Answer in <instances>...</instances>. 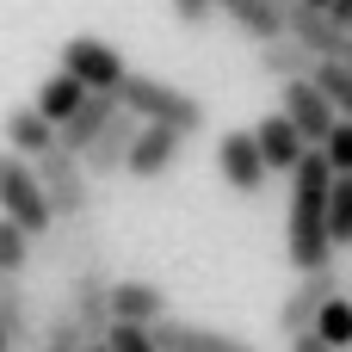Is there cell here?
<instances>
[{"mask_svg":"<svg viewBox=\"0 0 352 352\" xmlns=\"http://www.w3.org/2000/svg\"><path fill=\"white\" fill-rule=\"evenodd\" d=\"M328 186H334L328 161L316 148H303L297 167H291V198H285V254H291L297 272L334 266V254H340L328 241Z\"/></svg>","mask_w":352,"mask_h":352,"instance_id":"obj_1","label":"cell"},{"mask_svg":"<svg viewBox=\"0 0 352 352\" xmlns=\"http://www.w3.org/2000/svg\"><path fill=\"white\" fill-rule=\"evenodd\" d=\"M118 105L130 118H142V124L179 130V136H198L204 130V99L186 93V87H173V80H161V74H124L118 80Z\"/></svg>","mask_w":352,"mask_h":352,"instance_id":"obj_2","label":"cell"},{"mask_svg":"<svg viewBox=\"0 0 352 352\" xmlns=\"http://www.w3.org/2000/svg\"><path fill=\"white\" fill-rule=\"evenodd\" d=\"M0 217L19 223L31 241L50 229V204H43V186H37V167L12 148H0Z\"/></svg>","mask_w":352,"mask_h":352,"instance_id":"obj_3","label":"cell"},{"mask_svg":"<svg viewBox=\"0 0 352 352\" xmlns=\"http://www.w3.org/2000/svg\"><path fill=\"white\" fill-rule=\"evenodd\" d=\"M31 167H37V186H43L50 217H87V210H93V179H87L80 155H68V148H43Z\"/></svg>","mask_w":352,"mask_h":352,"instance_id":"obj_4","label":"cell"},{"mask_svg":"<svg viewBox=\"0 0 352 352\" xmlns=\"http://www.w3.org/2000/svg\"><path fill=\"white\" fill-rule=\"evenodd\" d=\"M37 241H43V254L56 260L62 278H74V272H87V266H105V235H99L93 210H87V217H50V229H43Z\"/></svg>","mask_w":352,"mask_h":352,"instance_id":"obj_5","label":"cell"},{"mask_svg":"<svg viewBox=\"0 0 352 352\" xmlns=\"http://www.w3.org/2000/svg\"><path fill=\"white\" fill-rule=\"evenodd\" d=\"M62 68H68L80 87H93V93H118V80L130 74L124 50H118V43H105V37H87V31L62 43Z\"/></svg>","mask_w":352,"mask_h":352,"instance_id":"obj_6","label":"cell"},{"mask_svg":"<svg viewBox=\"0 0 352 352\" xmlns=\"http://www.w3.org/2000/svg\"><path fill=\"white\" fill-rule=\"evenodd\" d=\"M285 37L303 43L309 56H352V31L328 12V6H303V0H291V6H285Z\"/></svg>","mask_w":352,"mask_h":352,"instance_id":"obj_7","label":"cell"},{"mask_svg":"<svg viewBox=\"0 0 352 352\" xmlns=\"http://www.w3.org/2000/svg\"><path fill=\"white\" fill-rule=\"evenodd\" d=\"M217 173H223V186H229L235 198H260L266 179H272L248 130H223V136H217Z\"/></svg>","mask_w":352,"mask_h":352,"instance_id":"obj_8","label":"cell"},{"mask_svg":"<svg viewBox=\"0 0 352 352\" xmlns=\"http://www.w3.org/2000/svg\"><path fill=\"white\" fill-rule=\"evenodd\" d=\"M328 297H340V266L297 272V285H291V291H285V303H278V334H285V340H291V334H303Z\"/></svg>","mask_w":352,"mask_h":352,"instance_id":"obj_9","label":"cell"},{"mask_svg":"<svg viewBox=\"0 0 352 352\" xmlns=\"http://www.w3.org/2000/svg\"><path fill=\"white\" fill-rule=\"evenodd\" d=\"M148 340H155V352H260L241 334H223V328H204V322H179V316L148 322Z\"/></svg>","mask_w":352,"mask_h":352,"instance_id":"obj_10","label":"cell"},{"mask_svg":"<svg viewBox=\"0 0 352 352\" xmlns=\"http://www.w3.org/2000/svg\"><path fill=\"white\" fill-rule=\"evenodd\" d=\"M179 148H186L179 130H167V124H136L130 155H124V173H130V179H167V173L179 167Z\"/></svg>","mask_w":352,"mask_h":352,"instance_id":"obj_11","label":"cell"},{"mask_svg":"<svg viewBox=\"0 0 352 352\" xmlns=\"http://www.w3.org/2000/svg\"><path fill=\"white\" fill-rule=\"evenodd\" d=\"M278 111L291 118V130H297L309 148L328 136V124H334V118H346V111H334V105L309 87V74H303V80H278Z\"/></svg>","mask_w":352,"mask_h":352,"instance_id":"obj_12","label":"cell"},{"mask_svg":"<svg viewBox=\"0 0 352 352\" xmlns=\"http://www.w3.org/2000/svg\"><path fill=\"white\" fill-rule=\"evenodd\" d=\"M105 291H111L105 266H87V272H74V278H68V297H62V309H68V322H74L87 340H99V334H105V322H111V309H105Z\"/></svg>","mask_w":352,"mask_h":352,"instance_id":"obj_13","label":"cell"},{"mask_svg":"<svg viewBox=\"0 0 352 352\" xmlns=\"http://www.w3.org/2000/svg\"><path fill=\"white\" fill-rule=\"evenodd\" d=\"M136 124L142 118H130L124 105L105 118V130L80 148V167H87V179H111V173H124V155H130V136H136Z\"/></svg>","mask_w":352,"mask_h":352,"instance_id":"obj_14","label":"cell"},{"mask_svg":"<svg viewBox=\"0 0 352 352\" xmlns=\"http://www.w3.org/2000/svg\"><path fill=\"white\" fill-rule=\"evenodd\" d=\"M105 309H111V322H136V328H148V322L167 316V291H161L155 278H111Z\"/></svg>","mask_w":352,"mask_h":352,"instance_id":"obj_15","label":"cell"},{"mask_svg":"<svg viewBox=\"0 0 352 352\" xmlns=\"http://www.w3.org/2000/svg\"><path fill=\"white\" fill-rule=\"evenodd\" d=\"M111 111H118V93H93V87H87V99H80V105H74V111L56 124V148L80 155V148H87L99 130H105V118H111Z\"/></svg>","mask_w":352,"mask_h":352,"instance_id":"obj_16","label":"cell"},{"mask_svg":"<svg viewBox=\"0 0 352 352\" xmlns=\"http://www.w3.org/2000/svg\"><path fill=\"white\" fill-rule=\"evenodd\" d=\"M248 136H254V148H260V161H266V173H291V167H297V155L309 148V142H303V136L291 130V118H285V111H272V118H260V124H254Z\"/></svg>","mask_w":352,"mask_h":352,"instance_id":"obj_17","label":"cell"},{"mask_svg":"<svg viewBox=\"0 0 352 352\" xmlns=\"http://www.w3.org/2000/svg\"><path fill=\"white\" fill-rule=\"evenodd\" d=\"M210 12H223L248 43H266L285 31V6H272V0H210Z\"/></svg>","mask_w":352,"mask_h":352,"instance_id":"obj_18","label":"cell"},{"mask_svg":"<svg viewBox=\"0 0 352 352\" xmlns=\"http://www.w3.org/2000/svg\"><path fill=\"white\" fill-rule=\"evenodd\" d=\"M0 328H6L12 352L37 340V322H31V297H25V278H12V272H0Z\"/></svg>","mask_w":352,"mask_h":352,"instance_id":"obj_19","label":"cell"},{"mask_svg":"<svg viewBox=\"0 0 352 352\" xmlns=\"http://www.w3.org/2000/svg\"><path fill=\"white\" fill-rule=\"evenodd\" d=\"M6 148L25 155V161H37L43 148H56V124L37 118L31 105H19V111H6Z\"/></svg>","mask_w":352,"mask_h":352,"instance_id":"obj_20","label":"cell"},{"mask_svg":"<svg viewBox=\"0 0 352 352\" xmlns=\"http://www.w3.org/2000/svg\"><path fill=\"white\" fill-rule=\"evenodd\" d=\"M254 50H260V56H254V62H260V74H272V80H303V74H309V62H316V56H309L303 43H291L285 31H278V37H266V43H254Z\"/></svg>","mask_w":352,"mask_h":352,"instance_id":"obj_21","label":"cell"},{"mask_svg":"<svg viewBox=\"0 0 352 352\" xmlns=\"http://www.w3.org/2000/svg\"><path fill=\"white\" fill-rule=\"evenodd\" d=\"M309 87H316L334 111L352 118V56H316V62H309Z\"/></svg>","mask_w":352,"mask_h":352,"instance_id":"obj_22","label":"cell"},{"mask_svg":"<svg viewBox=\"0 0 352 352\" xmlns=\"http://www.w3.org/2000/svg\"><path fill=\"white\" fill-rule=\"evenodd\" d=\"M80 99H87V87H80V80H74L68 68H56V74H50V80L37 87L31 111H37V118H50V124H62V118H68V111H74Z\"/></svg>","mask_w":352,"mask_h":352,"instance_id":"obj_23","label":"cell"},{"mask_svg":"<svg viewBox=\"0 0 352 352\" xmlns=\"http://www.w3.org/2000/svg\"><path fill=\"white\" fill-rule=\"evenodd\" d=\"M309 334H316L328 352H346V346H352V303H346V291H340V297H328V303L316 309Z\"/></svg>","mask_w":352,"mask_h":352,"instance_id":"obj_24","label":"cell"},{"mask_svg":"<svg viewBox=\"0 0 352 352\" xmlns=\"http://www.w3.org/2000/svg\"><path fill=\"white\" fill-rule=\"evenodd\" d=\"M328 241L334 248L352 241V173H334V186H328Z\"/></svg>","mask_w":352,"mask_h":352,"instance_id":"obj_25","label":"cell"},{"mask_svg":"<svg viewBox=\"0 0 352 352\" xmlns=\"http://www.w3.org/2000/svg\"><path fill=\"white\" fill-rule=\"evenodd\" d=\"M31 254H37V241L19 229V223H6L0 217V272H12V278H25V266H31Z\"/></svg>","mask_w":352,"mask_h":352,"instance_id":"obj_26","label":"cell"},{"mask_svg":"<svg viewBox=\"0 0 352 352\" xmlns=\"http://www.w3.org/2000/svg\"><path fill=\"white\" fill-rule=\"evenodd\" d=\"M316 155L328 161V173H352V118H334L328 136L316 142Z\"/></svg>","mask_w":352,"mask_h":352,"instance_id":"obj_27","label":"cell"},{"mask_svg":"<svg viewBox=\"0 0 352 352\" xmlns=\"http://www.w3.org/2000/svg\"><path fill=\"white\" fill-rule=\"evenodd\" d=\"M80 340H87V334L68 322V309H56V316L37 328V340H31V346H37V352H80Z\"/></svg>","mask_w":352,"mask_h":352,"instance_id":"obj_28","label":"cell"},{"mask_svg":"<svg viewBox=\"0 0 352 352\" xmlns=\"http://www.w3.org/2000/svg\"><path fill=\"white\" fill-rule=\"evenodd\" d=\"M105 352H155V340H148V328H136V322H105Z\"/></svg>","mask_w":352,"mask_h":352,"instance_id":"obj_29","label":"cell"},{"mask_svg":"<svg viewBox=\"0 0 352 352\" xmlns=\"http://www.w3.org/2000/svg\"><path fill=\"white\" fill-rule=\"evenodd\" d=\"M173 19H179L186 31H204L217 12H210V0H173Z\"/></svg>","mask_w":352,"mask_h":352,"instance_id":"obj_30","label":"cell"},{"mask_svg":"<svg viewBox=\"0 0 352 352\" xmlns=\"http://www.w3.org/2000/svg\"><path fill=\"white\" fill-rule=\"evenodd\" d=\"M291 352H328V346H322V340H316V334L303 328V334H291Z\"/></svg>","mask_w":352,"mask_h":352,"instance_id":"obj_31","label":"cell"},{"mask_svg":"<svg viewBox=\"0 0 352 352\" xmlns=\"http://www.w3.org/2000/svg\"><path fill=\"white\" fill-rule=\"evenodd\" d=\"M80 352H105V340H80Z\"/></svg>","mask_w":352,"mask_h":352,"instance_id":"obj_32","label":"cell"},{"mask_svg":"<svg viewBox=\"0 0 352 352\" xmlns=\"http://www.w3.org/2000/svg\"><path fill=\"white\" fill-rule=\"evenodd\" d=\"M0 352H12V340H6V328H0Z\"/></svg>","mask_w":352,"mask_h":352,"instance_id":"obj_33","label":"cell"},{"mask_svg":"<svg viewBox=\"0 0 352 352\" xmlns=\"http://www.w3.org/2000/svg\"><path fill=\"white\" fill-rule=\"evenodd\" d=\"M272 6H291V0H272Z\"/></svg>","mask_w":352,"mask_h":352,"instance_id":"obj_34","label":"cell"}]
</instances>
